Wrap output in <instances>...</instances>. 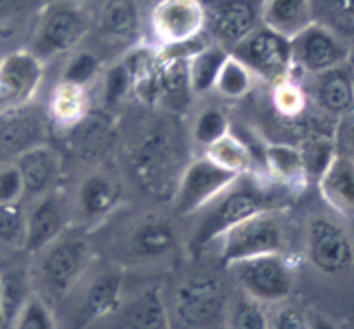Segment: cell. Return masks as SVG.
Masks as SVG:
<instances>
[{"mask_svg":"<svg viewBox=\"0 0 354 329\" xmlns=\"http://www.w3.org/2000/svg\"><path fill=\"white\" fill-rule=\"evenodd\" d=\"M44 68L45 62L26 47L0 57V113L33 100L44 80Z\"/></svg>","mask_w":354,"mask_h":329,"instance_id":"5bb4252c","label":"cell"},{"mask_svg":"<svg viewBox=\"0 0 354 329\" xmlns=\"http://www.w3.org/2000/svg\"><path fill=\"white\" fill-rule=\"evenodd\" d=\"M306 255L322 274L337 276L354 265L353 239L335 218L315 215L306 227Z\"/></svg>","mask_w":354,"mask_h":329,"instance_id":"30bf717a","label":"cell"},{"mask_svg":"<svg viewBox=\"0 0 354 329\" xmlns=\"http://www.w3.org/2000/svg\"><path fill=\"white\" fill-rule=\"evenodd\" d=\"M206 156L237 175L252 172V165H254V156H252L249 145L241 137L232 134V130L218 139L216 142L207 145Z\"/></svg>","mask_w":354,"mask_h":329,"instance_id":"f546056e","label":"cell"},{"mask_svg":"<svg viewBox=\"0 0 354 329\" xmlns=\"http://www.w3.org/2000/svg\"><path fill=\"white\" fill-rule=\"evenodd\" d=\"M270 329H310L308 315L296 307H283L270 321Z\"/></svg>","mask_w":354,"mask_h":329,"instance_id":"b9f144b4","label":"cell"},{"mask_svg":"<svg viewBox=\"0 0 354 329\" xmlns=\"http://www.w3.org/2000/svg\"><path fill=\"white\" fill-rule=\"evenodd\" d=\"M68 55L69 57L66 61L64 71H62V80L86 87L99 73L100 64H102L100 55L86 47L75 48Z\"/></svg>","mask_w":354,"mask_h":329,"instance_id":"d590c367","label":"cell"},{"mask_svg":"<svg viewBox=\"0 0 354 329\" xmlns=\"http://www.w3.org/2000/svg\"><path fill=\"white\" fill-rule=\"evenodd\" d=\"M256 80L258 78L252 75L251 69L244 62H241L237 57L228 54L220 73H218L213 90H216L225 99H242V97H245L251 92Z\"/></svg>","mask_w":354,"mask_h":329,"instance_id":"4dcf8cb0","label":"cell"},{"mask_svg":"<svg viewBox=\"0 0 354 329\" xmlns=\"http://www.w3.org/2000/svg\"><path fill=\"white\" fill-rule=\"evenodd\" d=\"M48 113L55 123L64 128L78 125L90 113V97L86 87L61 80L52 90Z\"/></svg>","mask_w":354,"mask_h":329,"instance_id":"4316f807","label":"cell"},{"mask_svg":"<svg viewBox=\"0 0 354 329\" xmlns=\"http://www.w3.org/2000/svg\"><path fill=\"white\" fill-rule=\"evenodd\" d=\"M90 12V33L102 48L133 47L140 26L138 0H97Z\"/></svg>","mask_w":354,"mask_h":329,"instance_id":"2e32d148","label":"cell"},{"mask_svg":"<svg viewBox=\"0 0 354 329\" xmlns=\"http://www.w3.org/2000/svg\"><path fill=\"white\" fill-rule=\"evenodd\" d=\"M10 329H57V322L52 307L31 293L14 314Z\"/></svg>","mask_w":354,"mask_h":329,"instance_id":"836d02e7","label":"cell"},{"mask_svg":"<svg viewBox=\"0 0 354 329\" xmlns=\"http://www.w3.org/2000/svg\"><path fill=\"white\" fill-rule=\"evenodd\" d=\"M209 329H223V328H221V326H216V328H209ZM225 329H227V328H225Z\"/></svg>","mask_w":354,"mask_h":329,"instance_id":"bcb514c9","label":"cell"},{"mask_svg":"<svg viewBox=\"0 0 354 329\" xmlns=\"http://www.w3.org/2000/svg\"><path fill=\"white\" fill-rule=\"evenodd\" d=\"M189 165V163H187ZM183 142L168 123H156L145 132L133 151V170L147 193L156 197H171L185 170Z\"/></svg>","mask_w":354,"mask_h":329,"instance_id":"277c9868","label":"cell"},{"mask_svg":"<svg viewBox=\"0 0 354 329\" xmlns=\"http://www.w3.org/2000/svg\"><path fill=\"white\" fill-rule=\"evenodd\" d=\"M237 177V173L223 168L207 156L194 159L185 166L173 194L176 211L182 215H196Z\"/></svg>","mask_w":354,"mask_h":329,"instance_id":"7c38bea8","label":"cell"},{"mask_svg":"<svg viewBox=\"0 0 354 329\" xmlns=\"http://www.w3.org/2000/svg\"><path fill=\"white\" fill-rule=\"evenodd\" d=\"M348 142H349V149H351V151H353V154H349V156H351V158H354V127L349 128Z\"/></svg>","mask_w":354,"mask_h":329,"instance_id":"f6af8a7d","label":"cell"},{"mask_svg":"<svg viewBox=\"0 0 354 329\" xmlns=\"http://www.w3.org/2000/svg\"><path fill=\"white\" fill-rule=\"evenodd\" d=\"M214 242H218L221 260L228 265L251 256L282 253L287 232L280 210H270L234 225Z\"/></svg>","mask_w":354,"mask_h":329,"instance_id":"52a82bcc","label":"cell"},{"mask_svg":"<svg viewBox=\"0 0 354 329\" xmlns=\"http://www.w3.org/2000/svg\"><path fill=\"white\" fill-rule=\"evenodd\" d=\"M204 31L213 44L230 52L261 24L263 0H201Z\"/></svg>","mask_w":354,"mask_h":329,"instance_id":"8fae6325","label":"cell"},{"mask_svg":"<svg viewBox=\"0 0 354 329\" xmlns=\"http://www.w3.org/2000/svg\"><path fill=\"white\" fill-rule=\"evenodd\" d=\"M313 23L311 0H263L261 24L286 38H294Z\"/></svg>","mask_w":354,"mask_h":329,"instance_id":"cb8c5ba5","label":"cell"},{"mask_svg":"<svg viewBox=\"0 0 354 329\" xmlns=\"http://www.w3.org/2000/svg\"><path fill=\"white\" fill-rule=\"evenodd\" d=\"M230 132V121H228L227 114L218 107H207L197 114L196 121H194L192 137L194 141L204 149L227 135Z\"/></svg>","mask_w":354,"mask_h":329,"instance_id":"8d00e7d4","label":"cell"},{"mask_svg":"<svg viewBox=\"0 0 354 329\" xmlns=\"http://www.w3.org/2000/svg\"><path fill=\"white\" fill-rule=\"evenodd\" d=\"M270 182L252 172L239 175L230 186L221 190L213 201L197 211V225L192 242L197 248L213 244L221 234L241 224L242 220L270 210H280V193Z\"/></svg>","mask_w":354,"mask_h":329,"instance_id":"6da1fadb","label":"cell"},{"mask_svg":"<svg viewBox=\"0 0 354 329\" xmlns=\"http://www.w3.org/2000/svg\"><path fill=\"white\" fill-rule=\"evenodd\" d=\"M227 267L242 293L261 303H279L292 293V269L283 253L251 256Z\"/></svg>","mask_w":354,"mask_h":329,"instance_id":"ba28073f","label":"cell"},{"mask_svg":"<svg viewBox=\"0 0 354 329\" xmlns=\"http://www.w3.org/2000/svg\"><path fill=\"white\" fill-rule=\"evenodd\" d=\"M351 80H353V94H354V76H353V78H351Z\"/></svg>","mask_w":354,"mask_h":329,"instance_id":"7dc6e473","label":"cell"},{"mask_svg":"<svg viewBox=\"0 0 354 329\" xmlns=\"http://www.w3.org/2000/svg\"><path fill=\"white\" fill-rule=\"evenodd\" d=\"M204 7L201 0H158L151 10V30L166 47L187 44L203 37Z\"/></svg>","mask_w":354,"mask_h":329,"instance_id":"4fadbf2b","label":"cell"},{"mask_svg":"<svg viewBox=\"0 0 354 329\" xmlns=\"http://www.w3.org/2000/svg\"><path fill=\"white\" fill-rule=\"evenodd\" d=\"M265 163L270 179L286 190L297 189L306 182V165L301 149L287 144H268L265 149Z\"/></svg>","mask_w":354,"mask_h":329,"instance_id":"484cf974","label":"cell"},{"mask_svg":"<svg viewBox=\"0 0 354 329\" xmlns=\"http://www.w3.org/2000/svg\"><path fill=\"white\" fill-rule=\"evenodd\" d=\"M124 298V277L116 263L95 258L73 290L55 307L57 329H88L116 310Z\"/></svg>","mask_w":354,"mask_h":329,"instance_id":"3957f363","label":"cell"},{"mask_svg":"<svg viewBox=\"0 0 354 329\" xmlns=\"http://www.w3.org/2000/svg\"><path fill=\"white\" fill-rule=\"evenodd\" d=\"M318 76L317 100L325 111L334 114H348L354 111L353 80L337 68Z\"/></svg>","mask_w":354,"mask_h":329,"instance_id":"f1b7e54d","label":"cell"},{"mask_svg":"<svg viewBox=\"0 0 354 329\" xmlns=\"http://www.w3.org/2000/svg\"><path fill=\"white\" fill-rule=\"evenodd\" d=\"M324 199L337 213L354 217V158L334 154L320 173Z\"/></svg>","mask_w":354,"mask_h":329,"instance_id":"603a6c76","label":"cell"},{"mask_svg":"<svg viewBox=\"0 0 354 329\" xmlns=\"http://www.w3.org/2000/svg\"><path fill=\"white\" fill-rule=\"evenodd\" d=\"M69 227V208L66 197L57 189L33 197L24 210V246L30 253H38L50 244Z\"/></svg>","mask_w":354,"mask_h":329,"instance_id":"e0dca14e","label":"cell"},{"mask_svg":"<svg viewBox=\"0 0 354 329\" xmlns=\"http://www.w3.org/2000/svg\"><path fill=\"white\" fill-rule=\"evenodd\" d=\"M47 144V121L33 104L0 113V159H14Z\"/></svg>","mask_w":354,"mask_h":329,"instance_id":"d6986e66","label":"cell"},{"mask_svg":"<svg viewBox=\"0 0 354 329\" xmlns=\"http://www.w3.org/2000/svg\"><path fill=\"white\" fill-rule=\"evenodd\" d=\"M308 322H310V329H339L330 319L322 314H310Z\"/></svg>","mask_w":354,"mask_h":329,"instance_id":"7bdbcfd3","label":"cell"},{"mask_svg":"<svg viewBox=\"0 0 354 329\" xmlns=\"http://www.w3.org/2000/svg\"><path fill=\"white\" fill-rule=\"evenodd\" d=\"M133 90V82L128 71L127 64L123 61H116L106 69L100 87V97L106 107H114L128 96V92Z\"/></svg>","mask_w":354,"mask_h":329,"instance_id":"74e56055","label":"cell"},{"mask_svg":"<svg viewBox=\"0 0 354 329\" xmlns=\"http://www.w3.org/2000/svg\"><path fill=\"white\" fill-rule=\"evenodd\" d=\"M275 106L286 114H294L303 107V96L296 87L290 85L289 80L275 85Z\"/></svg>","mask_w":354,"mask_h":329,"instance_id":"60d3db41","label":"cell"},{"mask_svg":"<svg viewBox=\"0 0 354 329\" xmlns=\"http://www.w3.org/2000/svg\"><path fill=\"white\" fill-rule=\"evenodd\" d=\"M14 163L19 168L24 184V196L37 197L55 189L61 175V158L48 144H40L23 152Z\"/></svg>","mask_w":354,"mask_h":329,"instance_id":"7402d4cb","label":"cell"},{"mask_svg":"<svg viewBox=\"0 0 354 329\" xmlns=\"http://www.w3.org/2000/svg\"><path fill=\"white\" fill-rule=\"evenodd\" d=\"M227 291L223 283L214 276H192L173 291L168 315L182 329H209L225 321Z\"/></svg>","mask_w":354,"mask_h":329,"instance_id":"8992f818","label":"cell"},{"mask_svg":"<svg viewBox=\"0 0 354 329\" xmlns=\"http://www.w3.org/2000/svg\"><path fill=\"white\" fill-rule=\"evenodd\" d=\"M7 312H6V290H3V279L0 276V329H6Z\"/></svg>","mask_w":354,"mask_h":329,"instance_id":"ee69618b","label":"cell"},{"mask_svg":"<svg viewBox=\"0 0 354 329\" xmlns=\"http://www.w3.org/2000/svg\"><path fill=\"white\" fill-rule=\"evenodd\" d=\"M0 242L16 248L24 246V210L21 203H0Z\"/></svg>","mask_w":354,"mask_h":329,"instance_id":"f35d334b","label":"cell"},{"mask_svg":"<svg viewBox=\"0 0 354 329\" xmlns=\"http://www.w3.org/2000/svg\"><path fill=\"white\" fill-rule=\"evenodd\" d=\"M178 244V231L171 218L149 213L131 224L124 246L127 255L135 260H158L171 255Z\"/></svg>","mask_w":354,"mask_h":329,"instance_id":"ffe728a7","label":"cell"},{"mask_svg":"<svg viewBox=\"0 0 354 329\" xmlns=\"http://www.w3.org/2000/svg\"><path fill=\"white\" fill-rule=\"evenodd\" d=\"M90 31V12L76 0H52L41 7L28 51L41 62L68 55L85 42Z\"/></svg>","mask_w":354,"mask_h":329,"instance_id":"5b68a950","label":"cell"},{"mask_svg":"<svg viewBox=\"0 0 354 329\" xmlns=\"http://www.w3.org/2000/svg\"><path fill=\"white\" fill-rule=\"evenodd\" d=\"M225 322L227 329H270V319L261 301L245 293L228 301Z\"/></svg>","mask_w":354,"mask_h":329,"instance_id":"d6a6232c","label":"cell"},{"mask_svg":"<svg viewBox=\"0 0 354 329\" xmlns=\"http://www.w3.org/2000/svg\"><path fill=\"white\" fill-rule=\"evenodd\" d=\"M24 197V184L14 159H0V203L17 204Z\"/></svg>","mask_w":354,"mask_h":329,"instance_id":"ab89813d","label":"cell"},{"mask_svg":"<svg viewBox=\"0 0 354 329\" xmlns=\"http://www.w3.org/2000/svg\"><path fill=\"white\" fill-rule=\"evenodd\" d=\"M35 260L31 284L35 294L54 310L93 262L92 246L83 229L69 225Z\"/></svg>","mask_w":354,"mask_h":329,"instance_id":"7a4b0ae2","label":"cell"},{"mask_svg":"<svg viewBox=\"0 0 354 329\" xmlns=\"http://www.w3.org/2000/svg\"><path fill=\"white\" fill-rule=\"evenodd\" d=\"M121 187L113 175L106 172L88 173L76 190L75 210L83 224H100L118 208Z\"/></svg>","mask_w":354,"mask_h":329,"instance_id":"44dd1931","label":"cell"},{"mask_svg":"<svg viewBox=\"0 0 354 329\" xmlns=\"http://www.w3.org/2000/svg\"><path fill=\"white\" fill-rule=\"evenodd\" d=\"M73 128H75V148L76 151H78V154H100V151L109 144V127H106V121L99 120V118H93L92 120L90 114H86V116Z\"/></svg>","mask_w":354,"mask_h":329,"instance_id":"e575fe53","label":"cell"},{"mask_svg":"<svg viewBox=\"0 0 354 329\" xmlns=\"http://www.w3.org/2000/svg\"><path fill=\"white\" fill-rule=\"evenodd\" d=\"M88 329H169L168 305L159 286H147L124 296L120 307Z\"/></svg>","mask_w":354,"mask_h":329,"instance_id":"9a60e30c","label":"cell"},{"mask_svg":"<svg viewBox=\"0 0 354 329\" xmlns=\"http://www.w3.org/2000/svg\"><path fill=\"white\" fill-rule=\"evenodd\" d=\"M292 64L311 75L339 68L346 59L342 42L322 24L311 23L303 31L290 38Z\"/></svg>","mask_w":354,"mask_h":329,"instance_id":"ac0fdd59","label":"cell"},{"mask_svg":"<svg viewBox=\"0 0 354 329\" xmlns=\"http://www.w3.org/2000/svg\"><path fill=\"white\" fill-rule=\"evenodd\" d=\"M230 52L216 44H207L187 59L189 83L194 96H203L213 90L221 66Z\"/></svg>","mask_w":354,"mask_h":329,"instance_id":"83f0119b","label":"cell"},{"mask_svg":"<svg viewBox=\"0 0 354 329\" xmlns=\"http://www.w3.org/2000/svg\"><path fill=\"white\" fill-rule=\"evenodd\" d=\"M161 54V52H159ZM189 57H166L161 55L158 75V103L168 106L171 111H180L189 104L194 96L189 83Z\"/></svg>","mask_w":354,"mask_h":329,"instance_id":"d4e9b609","label":"cell"},{"mask_svg":"<svg viewBox=\"0 0 354 329\" xmlns=\"http://www.w3.org/2000/svg\"><path fill=\"white\" fill-rule=\"evenodd\" d=\"M38 0H0V38H12L30 26L33 31L41 10Z\"/></svg>","mask_w":354,"mask_h":329,"instance_id":"1f68e13d","label":"cell"},{"mask_svg":"<svg viewBox=\"0 0 354 329\" xmlns=\"http://www.w3.org/2000/svg\"><path fill=\"white\" fill-rule=\"evenodd\" d=\"M230 54L244 62L256 78L272 85L286 82L294 66L289 38L263 24L235 45Z\"/></svg>","mask_w":354,"mask_h":329,"instance_id":"9c48e42d","label":"cell"}]
</instances>
